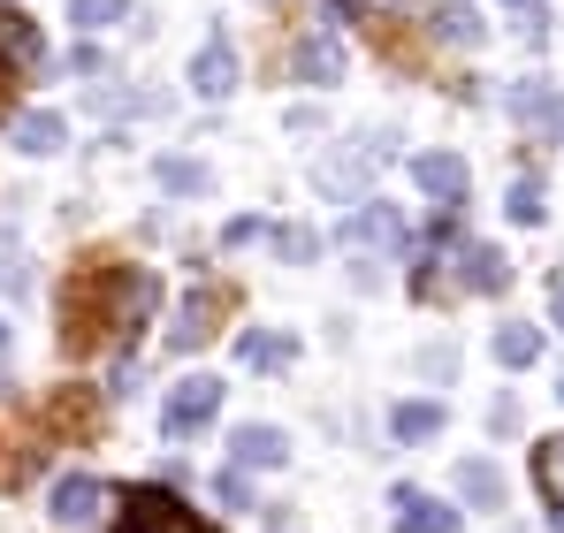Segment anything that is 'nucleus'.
<instances>
[{
    "label": "nucleus",
    "instance_id": "c85d7f7f",
    "mask_svg": "<svg viewBox=\"0 0 564 533\" xmlns=\"http://www.w3.org/2000/svg\"><path fill=\"white\" fill-rule=\"evenodd\" d=\"M503 8H519V31L542 39V0H503Z\"/></svg>",
    "mask_w": 564,
    "mask_h": 533
},
{
    "label": "nucleus",
    "instance_id": "7c9ffc66",
    "mask_svg": "<svg viewBox=\"0 0 564 533\" xmlns=\"http://www.w3.org/2000/svg\"><path fill=\"white\" fill-rule=\"evenodd\" d=\"M550 313H557V328H564V282H557V290H550Z\"/></svg>",
    "mask_w": 564,
    "mask_h": 533
},
{
    "label": "nucleus",
    "instance_id": "f3484780",
    "mask_svg": "<svg viewBox=\"0 0 564 533\" xmlns=\"http://www.w3.org/2000/svg\"><path fill=\"white\" fill-rule=\"evenodd\" d=\"M458 496H466L473 511H503V472H496L488 457H466V465H458Z\"/></svg>",
    "mask_w": 564,
    "mask_h": 533
},
{
    "label": "nucleus",
    "instance_id": "72a5a7b5",
    "mask_svg": "<svg viewBox=\"0 0 564 533\" xmlns=\"http://www.w3.org/2000/svg\"><path fill=\"white\" fill-rule=\"evenodd\" d=\"M557 404H564V373H557Z\"/></svg>",
    "mask_w": 564,
    "mask_h": 533
},
{
    "label": "nucleus",
    "instance_id": "5701e85b",
    "mask_svg": "<svg viewBox=\"0 0 564 533\" xmlns=\"http://www.w3.org/2000/svg\"><path fill=\"white\" fill-rule=\"evenodd\" d=\"M69 23L77 31H115V23H130V0H69Z\"/></svg>",
    "mask_w": 564,
    "mask_h": 533
},
{
    "label": "nucleus",
    "instance_id": "1a4fd4ad",
    "mask_svg": "<svg viewBox=\"0 0 564 533\" xmlns=\"http://www.w3.org/2000/svg\"><path fill=\"white\" fill-rule=\"evenodd\" d=\"M344 244H351V252H397V244H404V221H397V214H389V206H351V221H344Z\"/></svg>",
    "mask_w": 564,
    "mask_h": 533
},
{
    "label": "nucleus",
    "instance_id": "9b49d317",
    "mask_svg": "<svg viewBox=\"0 0 564 533\" xmlns=\"http://www.w3.org/2000/svg\"><path fill=\"white\" fill-rule=\"evenodd\" d=\"M503 107L534 130V138H557V122H564V107H557V91L542 85V77H527V85H511L503 91Z\"/></svg>",
    "mask_w": 564,
    "mask_h": 533
},
{
    "label": "nucleus",
    "instance_id": "9d476101",
    "mask_svg": "<svg viewBox=\"0 0 564 533\" xmlns=\"http://www.w3.org/2000/svg\"><path fill=\"white\" fill-rule=\"evenodd\" d=\"M229 457H237V472H275V465H290V435L282 427H237Z\"/></svg>",
    "mask_w": 564,
    "mask_h": 533
},
{
    "label": "nucleus",
    "instance_id": "39448f33",
    "mask_svg": "<svg viewBox=\"0 0 564 533\" xmlns=\"http://www.w3.org/2000/svg\"><path fill=\"white\" fill-rule=\"evenodd\" d=\"M375 161H381L375 138H351L336 161L313 168V191H328V198H344V206H367V176H375Z\"/></svg>",
    "mask_w": 564,
    "mask_h": 533
},
{
    "label": "nucleus",
    "instance_id": "f03ea898",
    "mask_svg": "<svg viewBox=\"0 0 564 533\" xmlns=\"http://www.w3.org/2000/svg\"><path fill=\"white\" fill-rule=\"evenodd\" d=\"M115 533H221V526H206V519L191 511L176 488H161V480H138V488L122 496V519H115Z\"/></svg>",
    "mask_w": 564,
    "mask_h": 533
},
{
    "label": "nucleus",
    "instance_id": "20e7f679",
    "mask_svg": "<svg viewBox=\"0 0 564 533\" xmlns=\"http://www.w3.org/2000/svg\"><path fill=\"white\" fill-rule=\"evenodd\" d=\"M107 503H115V488H107L99 472H62L54 496H46V519H54V526H99Z\"/></svg>",
    "mask_w": 564,
    "mask_h": 533
},
{
    "label": "nucleus",
    "instance_id": "f8f14e48",
    "mask_svg": "<svg viewBox=\"0 0 564 533\" xmlns=\"http://www.w3.org/2000/svg\"><path fill=\"white\" fill-rule=\"evenodd\" d=\"M412 183H420L435 206H466V161H458V153H420V161H412Z\"/></svg>",
    "mask_w": 564,
    "mask_h": 533
},
{
    "label": "nucleus",
    "instance_id": "6e6552de",
    "mask_svg": "<svg viewBox=\"0 0 564 533\" xmlns=\"http://www.w3.org/2000/svg\"><path fill=\"white\" fill-rule=\"evenodd\" d=\"M191 91H198V99H229V91H237V46H229V39H206V46L191 54Z\"/></svg>",
    "mask_w": 564,
    "mask_h": 533
},
{
    "label": "nucleus",
    "instance_id": "7ed1b4c3",
    "mask_svg": "<svg viewBox=\"0 0 564 533\" xmlns=\"http://www.w3.org/2000/svg\"><path fill=\"white\" fill-rule=\"evenodd\" d=\"M214 412H221V381L214 373H191V381L169 389V404H161V435L169 443H191V435L214 427Z\"/></svg>",
    "mask_w": 564,
    "mask_h": 533
},
{
    "label": "nucleus",
    "instance_id": "393cba45",
    "mask_svg": "<svg viewBox=\"0 0 564 533\" xmlns=\"http://www.w3.org/2000/svg\"><path fill=\"white\" fill-rule=\"evenodd\" d=\"M275 252L290 266H305V260H321V229H275Z\"/></svg>",
    "mask_w": 564,
    "mask_h": 533
},
{
    "label": "nucleus",
    "instance_id": "b1692460",
    "mask_svg": "<svg viewBox=\"0 0 564 533\" xmlns=\"http://www.w3.org/2000/svg\"><path fill=\"white\" fill-rule=\"evenodd\" d=\"M503 214H511L519 229H534V221L550 214V206H542V176H519V183H511V198H503Z\"/></svg>",
    "mask_w": 564,
    "mask_h": 533
},
{
    "label": "nucleus",
    "instance_id": "a878e982",
    "mask_svg": "<svg viewBox=\"0 0 564 533\" xmlns=\"http://www.w3.org/2000/svg\"><path fill=\"white\" fill-rule=\"evenodd\" d=\"M214 496H221V503H229V511H252V480H245V472H237V465H229V472H221V480H214Z\"/></svg>",
    "mask_w": 564,
    "mask_h": 533
},
{
    "label": "nucleus",
    "instance_id": "6ab92c4d",
    "mask_svg": "<svg viewBox=\"0 0 564 533\" xmlns=\"http://www.w3.org/2000/svg\"><path fill=\"white\" fill-rule=\"evenodd\" d=\"M389 435H397V443H435V435H443V404H427V396L397 404V412H389Z\"/></svg>",
    "mask_w": 564,
    "mask_h": 533
},
{
    "label": "nucleus",
    "instance_id": "473e14b6",
    "mask_svg": "<svg viewBox=\"0 0 564 533\" xmlns=\"http://www.w3.org/2000/svg\"><path fill=\"white\" fill-rule=\"evenodd\" d=\"M0 351H8V320H0Z\"/></svg>",
    "mask_w": 564,
    "mask_h": 533
},
{
    "label": "nucleus",
    "instance_id": "cd10ccee",
    "mask_svg": "<svg viewBox=\"0 0 564 533\" xmlns=\"http://www.w3.org/2000/svg\"><path fill=\"white\" fill-rule=\"evenodd\" d=\"M381 8H404V0H328V15H381Z\"/></svg>",
    "mask_w": 564,
    "mask_h": 533
},
{
    "label": "nucleus",
    "instance_id": "aec40b11",
    "mask_svg": "<svg viewBox=\"0 0 564 533\" xmlns=\"http://www.w3.org/2000/svg\"><path fill=\"white\" fill-rule=\"evenodd\" d=\"M534 358H542V328H527V320H503V328H496V366L527 373Z\"/></svg>",
    "mask_w": 564,
    "mask_h": 533
},
{
    "label": "nucleus",
    "instance_id": "dca6fc26",
    "mask_svg": "<svg viewBox=\"0 0 564 533\" xmlns=\"http://www.w3.org/2000/svg\"><path fill=\"white\" fill-rule=\"evenodd\" d=\"M458 274H466V290H480V297H496V290L511 282V260H503L496 244H466V252H458Z\"/></svg>",
    "mask_w": 564,
    "mask_h": 533
},
{
    "label": "nucleus",
    "instance_id": "ddd939ff",
    "mask_svg": "<svg viewBox=\"0 0 564 533\" xmlns=\"http://www.w3.org/2000/svg\"><path fill=\"white\" fill-rule=\"evenodd\" d=\"M229 313V290H191L184 297V320H176V351H198V344H214V320Z\"/></svg>",
    "mask_w": 564,
    "mask_h": 533
},
{
    "label": "nucleus",
    "instance_id": "f257e3e1",
    "mask_svg": "<svg viewBox=\"0 0 564 533\" xmlns=\"http://www.w3.org/2000/svg\"><path fill=\"white\" fill-rule=\"evenodd\" d=\"M153 305H161V274H153V266H99L93 282L69 290L77 344H93V336H107V328H138Z\"/></svg>",
    "mask_w": 564,
    "mask_h": 533
},
{
    "label": "nucleus",
    "instance_id": "412c9836",
    "mask_svg": "<svg viewBox=\"0 0 564 533\" xmlns=\"http://www.w3.org/2000/svg\"><path fill=\"white\" fill-rule=\"evenodd\" d=\"M297 77H305V85H336V77H344V46H336V39H305V46H297Z\"/></svg>",
    "mask_w": 564,
    "mask_h": 533
},
{
    "label": "nucleus",
    "instance_id": "2f4dec72",
    "mask_svg": "<svg viewBox=\"0 0 564 533\" xmlns=\"http://www.w3.org/2000/svg\"><path fill=\"white\" fill-rule=\"evenodd\" d=\"M550 526H557V533H564V503H550Z\"/></svg>",
    "mask_w": 564,
    "mask_h": 533
},
{
    "label": "nucleus",
    "instance_id": "2eb2a0df",
    "mask_svg": "<svg viewBox=\"0 0 564 533\" xmlns=\"http://www.w3.org/2000/svg\"><path fill=\"white\" fill-rule=\"evenodd\" d=\"M427 31H435V46H480V39H488V23H480V15H473L466 0H443V8H435V15H427Z\"/></svg>",
    "mask_w": 564,
    "mask_h": 533
},
{
    "label": "nucleus",
    "instance_id": "bb28decb",
    "mask_svg": "<svg viewBox=\"0 0 564 533\" xmlns=\"http://www.w3.org/2000/svg\"><path fill=\"white\" fill-rule=\"evenodd\" d=\"M23 282H31V274H23V252H15V244H0V290H8V297H15V290H23Z\"/></svg>",
    "mask_w": 564,
    "mask_h": 533
},
{
    "label": "nucleus",
    "instance_id": "c756f323",
    "mask_svg": "<svg viewBox=\"0 0 564 533\" xmlns=\"http://www.w3.org/2000/svg\"><path fill=\"white\" fill-rule=\"evenodd\" d=\"M252 237H268V221H229L221 229V244H252Z\"/></svg>",
    "mask_w": 564,
    "mask_h": 533
},
{
    "label": "nucleus",
    "instance_id": "a211bd4d",
    "mask_svg": "<svg viewBox=\"0 0 564 533\" xmlns=\"http://www.w3.org/2000/svg\"><path fill=\"white\" fill-rule=\"evenodd\" d=\"M8 138H15L23 153H62V138H69V130H62V115L31 107V115H15V122H8Z\"/></svg>",
    "mask_w": 564,
    "mask_h": 533
},
{
    "label": "nucleus",
    "instance_id": "4be33fe9",
    "mask_svg": "<svg viewBox=\"0 0 564 533\" xmlns=\"http://www.w3.org/2000/svg\"><path fill=\"white\" fill-rule=\"evenodd\" d=\"M161 191H176V198H206V191H214V168H206V161H184V153H169V161H161Z\"/></svg>",
    "mask_w": 564,
    "mask_h": 533
},
{
    "label": "nucleus",
    "instance_id": "0eeeda50",
    "mask_svg": "<svg viewBox=\"0 0 564 533\" xmlns=\"http://www.w3.org/2000/svg\"><path fill=\"white\" fill-rule=\"evenodd\" d=\"M389 503H397V533H466V511H451V503H435L420 488H397Z\"/></svg>",
    "mask_w": 564,
    "mask_h": 533
},
{
    "label": "nucleus",
    "instance_id": "4468645a",
    "mask_svg": "<svg viewBox=\"0 0 564 533\" xmlns=\"http://www.w3.org/2000/svg\"><path fill=\"white\" fill-rule=\"evenodd\" d=\"M297 358V336H282V328H252V336H237V366L245 373H282Z\"/></svg>",
    "mask_w": 564,
    "mask_h": 533
},
{
    "label": "nucleus",
    "instance_id": "423d86ee",
    "mask_svg": "<svg viewBox=\"0 0 564 533\" xmlns=\"http://www.w3.org/2000/svg\"><path fill=\"white\" fill-rule=\"evenodd\" d=\"M39 62H46V39H39V23H31L23 8H8V0H0V69L31 77Z\"/></svg>",
    "mask_w": 564,
    "mask_h": 533
}]
</instances>
